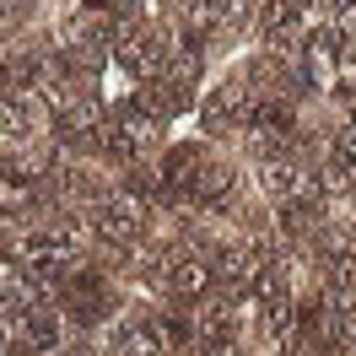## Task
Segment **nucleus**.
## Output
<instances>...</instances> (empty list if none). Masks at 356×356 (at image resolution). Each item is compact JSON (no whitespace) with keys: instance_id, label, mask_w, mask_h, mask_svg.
<instances>
[{"instance_id":"f257e3e1","label":"nucleus","mask_w":356,"mask_h":356,"mask_svg":"<svg viewBox=\"0 0 356 356\" xmlns=\"http://www.w3.org/2000/svg\"><path fill=\"white\" fill-rule=\"evenodd\" d=\"M254 108H259V97L248 92V81L238 76V65H232V70H222V76L200 92L195 119H200V135H205V140H216L222 152L238 156L243 135L254 130Z\"/></svg>"}]
</instances>
